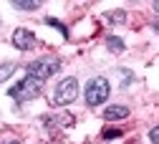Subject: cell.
<instances>
[{"label": "cell", "mask_w": 159, "mask_h": 144, "mask_svg": "<svg viewBox=\"0 0 159 144\" xmlns=\"http://www.w3.org/2000/svg\"><path fill=\"white\" fill-rule=\"evenodd\" d=\"M41 91H43V81H38L33 76H25L23 81H18V84L8 91V96L13 101H18V104H23V101H30L35 96H41Z\"/></svg>", "instance_id": "1"}, {"label": "cell", "mask_w": 159, "mask_h": 144, "mask_svg": "<svg viewBox=\"0 0 159 144\" xmlns=\"http://www.w3.org/2000/svg\"><path fill=\"white\" fill-rule=\"evenodd\" d=\"M109 91H111V86H109V81L104 78V76H93L89 84H86V104L89 106H101L104 101L109 99Z\"/></svg>", "instance_id": "2"}, {"label": "cell", "mask_w": 159, "mask_h": 144, "mask_svg": "<svg viewBox=\"0 0 159 144\" xmlns=\"http://www.w3.org/2000/svg\"><path fill=\"white\" fill-rule=\"evenodd\" d=\"M58 68H61V61L56 56H43V58H35L33 63H28V76H33L38 81H46L48 76L58 73Z\"/></svg>", "instance_id": "3"}, {"label": "cell", "mask_w": 159, "mask_h": 144, "mask_svg": "<svg viewBox=\"0 0 159 144\" xmlns=\"http://www.w3.org/2000/svg\"><path fill=\"white\" fill-rule=\"evenodd\" d=\"M76 96H78V81H76V76H68V78H63L61 84L56 86V91L51 96V104L53 106H66Z\"/></svg>", "instance_id": "4"}, {"label": "cell", "mask_w": 159, "mask_h": 144, "mask_svg": "<svg viewBox=\"0 0 159 144\" xmlns=\"http://www.w3.org/2000/svg\"><path fill=\"white\" fill-rule=\"evenodd\" d=\"M13 46H15L18 51H30V48L35 46L33 30H28V28H15V33H13Z\"/></svg>", "instance_id": "5"}, {"label": "cell", "mask_w": 159, "mask_h": 144, "mask_svg": "<svg viewBox=\"0 0 159 144\" xmlns=\"http://www.w3.org/2000/svg\"><path fill=\"white\" fill-rule=\"evenodd\" d=\"M126 116H129V109H126V106H119V104H116V106H109V109L104 111V119H106V121H121V119H126Z\"/></svg>", "instance_id": "6"}, {"label": "cell", "mask_w": 159, "mask_h": 144, "mask_svg": "<svg viewBox=\"0 0 159 144\" xmlns=\"http://www.w3.org/2000/svg\"><path fill=\"white\" fill-rule=\"evenodd\" d=\"M63 124H71V116H51V114H46L43 116V127L46 129H58V127H63Z\"/></svg>", "instance_id": "7"}, {"label": "cell", "mask_w": 159, "mask_h": 144, "mask_svg": "<svg viewBox=\"0 0 159 144\" xmlns=\"http://www.w3.org/2000/svg\"><path fill=\"white\" fill-rule=\"evenodd\" d=\"M106 46H109V51H114V53H124V40L119 38V35H109L106 38Z\"/></svg>", "instance_id": "8"}, {"label": "cell", "mask_w": 159, "mask_h": 144, "mask_svg": "<svg viewBox=\"0 0 159 144\" xmlns=\"http://www.w3.org/2000/svg\"><path fill=\"white\" fill-rule=\"evenodd\" d=\"M13 5H15L18 10H38V8H41L38 0H15Z\"/></svg>", "instance_id": "9"}, {"label": "cell", "mask_w": 159, "mask_h": 144, "mask_svg": "<svg viewBox=\"0 0 159 144\" xmlns=\"http://www.w3.org/2000/svg\"><path fill=\"white\" fill-rule=\"evenodd\" d=\"M106 18H109V23H114V26H121V23H126V13H124V10L106 13Z\"/></svg>", "instance_id": "10"}, {"label": "cell", "mask_w": 159, "mask_h": 144, "mask_svg": "<svg viewBox=\"0 0 159 144\" xmlns=\"http://www.w3.org/2000/svg\"><path fill=\"white\" fill-rule=\"evenodd\" d=\"M13 71H15V63H13V61H8V63L0 66V84H3V81H8V78L13 76Z\"/></svg>", "instance_id": "11"}, {"label": "cell", "mask_w": 159, "mask_h": 144, "mask_svg": "<svg viewBox=\"0 0 159 144\" xmlns=\"http://www.w3.org/2000/svg\"><path fill=\"white\" fill-rule=\"evenodd\" d=\"M121 134H124L121 129H104V132H101V137H104V139H119Z\"/></svg>", "instance_id": "12"}, {"label": "cell", "mask_w": 159, "mask_h": 144, "mask_svg": "<svg viewBox=\"0 0 159 144\" xmlns=\"http://www.w3.org/2000/svg\"><path fill=\"white\" fill-rule=\"evenodd\" d=\"M46 26H53V28H58L63 35H68V30H66V26L63 23H58V20H53V18H46Z\"/></svg>", "instance_id": "13"}, {"label": "cell", "mask_w": 159, "mask_h": 144, "mask_svg": "<svg viewBox=\"0 0 159 144\" xmlns=\"http://www.w3.org/2000/svg\"><path fill=\"white\" fill-rule=\"evenodd\" d=\"M149 142H152V144H159V127H154V129L149 132Z\"/></svg>", "instance_id": "14"}, {"label": "cell", "mask_w": 159, "mask_h": 144, "mask_svg": "<svg viewBox=\"0 0 159 144\" xmlns=\"http://www.w3.org/2000/svg\"><path fill=\"white\" fill-rule=\"evenodd\" d=\"M154 30H157V33H159V20H154Z\"/></svg>", "instance_id": "15"}, {"label": "cell", "mask_w": 159, "mask_h": 144, "mask_svg": "<svg viewBox=\"0 0 159 144\" xmlns=\"http://www.w3.org/2000/svg\"><path fill=\"white\" fill-rule=\"evenodd\" d=\"M154 10H157V13H159V0H157V3H154Z\"/></svg>", "instance_id": "16"}, {"label": "cell", "mask_w": 159, "mask_h": 144, "mask_svg": "<svg viewBox=\"0 0 159 144\" xmlns=\"http://www.w3.org/2000/svg\"><path fill=\"white\" fill-rule=\"evenodd\" d=\"M8 144H18V142H8Z\"/></svg>", "instance_id": "17"}]
</instances>
